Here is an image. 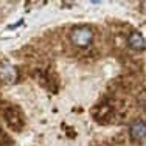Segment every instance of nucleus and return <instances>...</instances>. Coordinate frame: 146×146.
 Listing matches in <instances>:
<instances>
[{"label":"nucleus","instance_id":"obj_1","mask_svg":"<svg viewBox=\"0 0 146 146\" xmlns=\"http://www.w3.org/2000/svg\"><path fill=\"white\" fill-rule=\"evenodd\" d=\"M70 39L73 45H76V47H81V48L89 47L93 42V31L89 27H76V28L72 30Z\"/></svg>","mask_w":146,"mask_h":146},{"label":"nucleus","instance_id":"obj_2","mask_svg":"<svg viewBox=\"0 0 146 146\" xmlns=\"http://www.w3.org/2000/svg\"><path fill=\"white\" fill-rule=\"evenodd\" d=\"M3 118H5V121L8 123V126L11 127V129L14 131H20L23 127V117L22 113H20V110L14 109V107H9V109H6L5 112H3Z\"/></svg>","mask_w":146,"mask_h":146},{"label":"nucleus","instance_id":"obj_3","mask_svg":"<svg viewBox=\"0 0 146 146\" xmlns=\"http://www.w3.org/2000/svg\"><path fill=\"white\" fill-rule=\"evenodd\" d=\"M129 135L131 140L135 143H140L146 138V123L143 120H135L129 126Z\"/></svg>","mask_w":146,"mask_h":146},{"label":"nucleus","instance_id":"obj_4","mask_svg":"<svg viewBox=\"0 0 146 146\" xmlns=\"http://www.w3.org/2000/svg\"><path fill=\"white\" fill-rule=\"evenodd\" d=\"M0 79L6 84H13L17 79V70L11 64H2L0 65Z\"/></svg>","mask_w":146,"mask_h":146},{"label":"nucleus","instance_id":"obj_5","mask_svg":"<svg viewBox=\"0 0 146 146\" xmlns=\"http://www.w3.org/2000/svg\"><path fill=\"white\" fill-rule=\"evenodd\" d=\"M127 44H129V47L132 48V50H135V51H143L146 48L145 37L141 36L140 33H137V31H134V33L129 34V37H127Z\"/></svg>","mask_w":146,"mask_h":146}]
</instances>
